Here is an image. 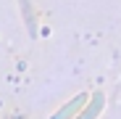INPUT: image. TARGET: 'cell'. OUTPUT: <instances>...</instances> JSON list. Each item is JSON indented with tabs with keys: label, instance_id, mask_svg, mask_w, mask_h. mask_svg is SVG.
<instances>
[{
	"label": "cell",
	"instance_id": "cell-1",
	"mask_svg": "<svg viewBox=\"0 0 121 119\" xmlns=\"http://www.w3.org/2000/svg\"><path fill=\"white\" fill-rule=\"evenodd\" d=\"M87 101H90V95H87V93H79V95L74 98V101H69L66 106H60V109H58V111H55L50 119H71L76 111H82V109L87 106Z\"/></svg>",
	"mask_w": 121,
	"mask_h": 119
},
{
	"label": "cell",
	"instance_id": "cell-2",
	"mask_svg": "<svg viewBox=\"0 0 121 119\" xmlns=\"http://www.w3.org/2000/svg\"><path fill=\"white\" fill-rule=\"evenodd\" d=\"M103 101H105L103 93H92V95H90V101H87V106L79 111L76 119H97V114L103 111Z\"/></svg>",
	"mask_w": 121,
	"mask_h": 119
}]
</instances>
